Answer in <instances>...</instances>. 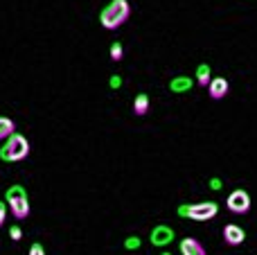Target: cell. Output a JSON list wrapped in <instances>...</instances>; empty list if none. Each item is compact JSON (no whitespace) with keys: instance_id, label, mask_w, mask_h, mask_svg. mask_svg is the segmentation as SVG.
<instances>
[{"instance_id":"obj_1","label":"cell","mask_w":257,"mask_h":255,"mask_svg":"<svg viewBox=\"0 0 257 255\" xmlns=\"http://www.w3.org/2000/svg\"><path fill=\"white\" fill-rule=\"evenodd\" d=\"M131 16V5L128 0H111L106 7L99 12V23L104 30H117L120 25H124Z\"/></svg>"},{"instance_id":"obj_2","label":"cell","mask_w":257,"mask_h":255,"mask_svg":"<svg viewBox=\"0 0 257 255\" xmlns=\"http://www.w3.org/2000/svg\"><path fill=\"white\" fill-rule=\"evenodd\" d=\"M27 156H30V140L23 134H12L5 140L3 147H0V161H5V163L25 161Z\"/></svg>"},{"instance_id":"obj_3","label":"cell","mask_w":257,"mask_h":255,"mask_svg":"<svg viewBox=\"0 0 257 255\" xmlns=\"http://www.w3.org/2000/svg\"><path fill=\"white\" fill-rule=\"evenodd\" d=\"M178 217L192 221H210L219 215V206L214 201H201V203H183L178 206Z\"/></svg>"},{"instance_id":"obj_4","label":"cell","mask_w":257,"mask_h":255,"mask_svg":"<svg viewBox=\"0 0 257 255\" xmlns=\"http://www.w3.org/2000/svg\"><path fill=\"white\" fill-rule=\"evenodd\" d=\"M5 201H7L9 210H12V215L16 217V219H25L27 215H30V199H27V190L23 188V185H12V188H7V192H5Z\"/></svg>"},{"instance_id":"obj_5","label":"cell","mask_w":257,"mask_h":255,"mask_svg":"<svg viewBox=\"0 0 257 255\" xmlns=\"http://www.w3.org/2000/svg\"><path fill=\"white\" fill-rule=\"evenodd\" d=\"M226 206H228V210L235 212V215H246V212L250 210V194L241 188L232 190L226 199Z\"/></svg>"},{"instance_id":"obj_6","label":"cell","mask_w":257,"mask_h":255,"mask_svg":"<svg viewBox=\"0 0 257 255\" xmlns=\"http://www.w3.org/2000/svg\"><path fill=\"white\" fill-rule=\"evenodd\" d=\"M149 242L154 244V246H158V248L169 246V244L174 242V230L169 228V226H165V224H158L156 228H151Z\"/></svg>"},{"instance_id":"obj_7","label":"cell","mask_w":257,"mask_h":255,"mask_svg":"<svg viewBox=\"0 0 257 255\" xmlns=\"http://www.w3.org/2000/svg\"><path fill=\"white\" fill-rule=\"evenodd\" d=\"M223 239H226V244H230V246H239L246 239V230L237 224H228L226 228H223Z\"/></svg>"},{"instance_id":"obj_8","label":"cell","mask_w":257,"mask_h":255,"mask_svg":"<svg viewBox=\"0 0 257 255\" xmlns=\"http://www.w3.org/2000/svg\"><path fill=\"white\" fill-rule=\"evenodd\" d=\"M228 90H230V84H228L226 77H212V81H210L208 86V93L212 99H223L228 95Z\"/></svg>"},{"instance_id":"obj_9","label":"cell","mask_w":257,"mask_h":255,"mask_svg":"<svg viewBox=\"0 0 257 255\" xmlns=\"http://www.w3.org/2000/svg\"><path fill=\"white\" fill-rule=\"evenodd\" d=\"M192 88H194V79H192V77H187V75H178V77H174V79L169 81V90H172V93H176V95L190 93Z\"/></svg>"},{"instance_id":"obj_10","label":"cell","mask_w":257,"mask_h":255,"mask_svg":"<svg viewBox=\"0 0 257 255\" xmlns=\"http://www.w3.org/2000/svg\"><path fill=\"white\" fill-rule=\"evenodd\" d=\"M178 248H181V255H205L203 244L194 237H183L181 244H178Z\"/></svg>"},{"instance_id":"obj_11","label":"cell","mask_w":257,"mask_h":255,"mask_svg":"<svg viewBox=\"0 0 257 255\" xmlns=\"http://www.w3.org/2000/svg\"><path fill=\"white\" fill-rule=\"evenodd\" d=\"M194 79L199 86H210V81H212V68H210L208 63H199V66H196Z\"/></svg>"},{"instance_id":"obj_12","label":"cell","mask_w":257,"mask_h":255,"mask_svg":"<svg viewBox=\"0 0 257 255\" xmlns=\"http://www.w3.org/2000/svg\"><path fill=\"white\" fill-rule=\"evenodd\" d=\"M149 104H151L149 95H147V93H138L136 99H133V113H136V115H147Z\"/></svg>"},{"instance_id":"obj_13","label":"cell","mask_w":257,"mask_h":255,"mask_svg":"<svg viewBox=\"0 0 257 255\" xmlns=\"http://www.w3.org/2000/svg\"><path fill=\"white\" fill-rule=\"evenodd\" d=\"M12 134H16V124H14V120L0 115V140H7Z\"/></svg>"},{"instance_id":"obj_14","label":"cell","mask_w":257,"mask_h":255,"mask_svg":"<svg viewBox=\"0 0 257 255\" xmlns=\"http://www.w3.org/2000/svg\"><path fill=\"white\" fill-rule=\"evenodd\" d=\"M108 57H111L113 61H122V57H124V45H122L120 41H113L111 50H108Z\"/></svg>"},{"instance_id":"obj_15","label":"cell","mask_w":257,"mask_h":255,"mask_svg":"<svg viewBox=\"0 0 257 255\" xmlns=\"http://www.w3.org/2000/svg\"><path fill=\"white\" fill-rule=\"evenodd\" d=\"M140 237H138V235H131V237H126L124 239V248L126 251H138V248H140Z\"/></svg>"},{"instance_id":"obj_16","label":"cell","mask_w":257,"mask_h":255,"mask_svg":"<svg viewBox=\"0 0 257 255\" xmlns=\"http://www.w3.org/2000/svg\"><path fill=\"white\" fill-rule=\"evenodd\" d=\"M27 255H45V248H43V244H39V242H34L30 246V253Z\"/></svg>"},{"instance_id":"obj_17","label":"cell","mask_w":257,"mask_h":255,"mask_svg":"<svg viewBox=\"0 0 257 255\" xmlns=\"http://www.w3.org/2000/svg\"><path fill=\"white\" fill-rule=\"evenodd\" d=\"M108 86H111L113 90H117L122 86V77L120 75H111V79H108Z\"/></svg>"},{"instance_id":"obj_18","label":"cell","mask_w":257,"mask_h":255,"mask_svg":"<svg viewBox=\"0 0 257 255\" xmlns=\"http://www.w3.org/2000/svg\"><path fill=\"white\" fill-rule=\"evenodd\" d=\"M9 237H12L14 242H18V239L23 237V230L18 228V226H12V228H9Z\"/></svg>"},{"instance_id":"obj_19","label":"cell","mask_w":257,"mask_h":255,"mask_svg":"<svg viewBox=\"0 0 257 255\" xmlns=\"http://www.w3.org/2000/svg\"><path fill=\"white\" fill-rule=\"evenodd\" d=\"M221 188H223L221 179H210V190H221Z\"/></svg>"},{"instance_id":"obj_20","label":"cell","mask_w":257,"mask_h":255,"mask_svg":"<svg viewBox=\"0 0 257 255\" xmlns=\"http://www.w3.org/2000/svg\"><path fill=\"white\" fill-rule=\"evenodd\" d=\"M5 217H7V206H5V203L0 201V226L5 224Z\"/></svg>"},{"instance_id":"obj_21","label":"cell","mask_w":257,"mask_h":255,"mask_svg":"<svg viewBox=\"0 0 257 255\" xmlns=\"http://www.w3.org/2000/svg\"><path fill=\"white\" fill-rule=\"evenodd\" d=\"M163 255H172V253H163Z\"/></svg>"}]
</instances>
